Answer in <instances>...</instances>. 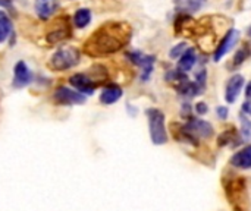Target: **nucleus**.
Returning a JSON list of instances; mask_svg holds the SVG:
<instances>
[{"mask_svg": "<svg viewBox=\"0 0 251 211\" xmlns=\"http://www.w3.org/2000/svg\"><path fill=\"white\" fill-rule=\"evenodd\" d=\"M201 3L203 0H175V4L178 10H181V13L196 12L201 7Z\"/></svg>", "mask_w": 251, "mask_h": 211, "instance_id": "obj_19", "label": "nucleus"}, {"mask_svg": "<svg viewBox=\"0 0 251 211\" xmlns=\"http://www.w3.org/2000/svg\"><path fill=\"white\" fill-rule=\"evenodd\" d=\"M81 60V51L76 47H62L53 53L49 66L56 72H63L75 68Z\"/></svg>", "mask_w": 251, "mask_h": 211, "instance_id": "obj_3", "label": "nucleus"}, {"mask_svg": "<svg viewBox=\"0 0 251 211\" xmlns=\"http://www.w3.org/2000/svg\"><path fill=\"white\" fill-rule=\"evenodd\" d=\"M243 87H244V76L240 75V73L232 75V76L228 79L226 87H225V100H226L229 104L235 103V100L238 98V95H240Z\"/></svg>", "mask_w": 251, "mask_h": 211, "instance_id": "obj_10", "label": "nucleus"}, {"mask_svg": "<svg viewBox=\"0 0 251 211\" xmlns=\"http://www.w3.org/2000/svg\"><path fill=\"white\" fill-rule=\"evenodd\" d=\"M126 59L141 69V75H140L141 82H147L150 79L151 73H153L156 57L151 56V54H144L143 51L134 50V51L126 53Z\"/></svg>", "mask_w": 251, "mask_h": 211, "instance_id": "obj_4", "label": "nucleus"}, {"mask_svg": "<svg viewBox=\"0 0 251 211\" xmlns=\"http://www.w3.org/2000/svg\"><path fill=\"white\" fill-rule=\"evenodd\" d=\"M3 16H6V13H4V12H3V10L0 9V18H3Z\"/></svg>", "mask_w": 251, "mask_h": 211, "instance_id": "obj_29", "label": "nucleus"}, {"mask_svg": "<svg viewBox=\"0 0 251 211\" xmlns=\"http://www.w3.org/2000/svg\"><path fill=\"white\" fill-rule=\"evenodd\" d=\"M240 31L238 29H229L228 32H226V35L222 38V41L216 46V50H215V53H213V60L215 62H219V60H222V57L225 56V54H228V51H231V48L238 43V40H240Z\"/></svg>", "mask_w": 251, "mask_h": 211, "instance_id": "obj_8", "label": "nucleus"}, {"mask_svg": "<svg viewBox=\"0 0 251 211\" xmlns=\"http://www.w3.org/2000/svg\"><path fill=\"white\" fill-rule=\"evenodd\" d=\"M146 116L149 120V129H150V138L154 145H165L169 140L168 131H166V119L160 109L150 107L146 110Z\"/></svg>", "mask_w": 251, "mask_h": 211, "instance_id": "obj_2", "label": "nucleus"}, {"mask_svg": "<svg viewBox=\"0 0 251 211\" xmlns=\"http://www.w3.org/2000/svg\"><path fill=\"white\" fill-rule=\"evenodd\" d=\"M240 119H241V128H240L241 137H243L246 141H251V120L244 115V113L240 116Z\"/></svg>", "mask_w": 251, "mask_h": 211, "instance_id": "obj_22", "label": "nucleus"}, {"mask_svg": "<svg viewBox=\"0 0 251 211\" xmlns=\"http://www.w3.org/2000/svg\"><path fill=\"white\" fill-rule=\"evenodd\" d=\"M229 163H231V166H234L237 169H243V170L251 169V145H247V147L241 148L240 151H237L231 157Z\"/></svg>", "mask_w": 251, "mask_h": 211, "instance_id": "obj_14", "label": "nucleus"}, {"mask_svg": "<svg viewBox=\"0 0 251 211\" xmlns=\"http://www.w3.org/2000/svg\"><path fill=\"white\" fill-rule=\"evenodd\" d=\"M91 22V10L87 7H81L74 15V25L76 28H85Z\"/></svg>", "mask_w": 251, "mask_h": 211, "instance_id": "obj_18", "label": "nucleus"}, {"mask_svg": "<svg viewBox=\"0 0 251 211\" xmlns=\"http://www.w3.org/2000/svg\"><path fill=\"white\" fill-rule=\"evenodd\" d=\"M12 32V22L7 16L0 18V43L6 41V38Z\"/></svg>", "mask_w": 251, "mask_h": 211, "instance_id": "obj_21", "label": "nucleus"}, {"mask_svg": "<svg viewBox=\"0 0 251 211\" xmlns=\"http://www.w3.org/2000/svg\"><path fill=\"white\" fill-rule=\"evenodd\" d=\"M124 91L122 88L118 85V84H107L103 90H101V94H100V103L101 104H106V106H110L116 101L121 100Z\"/></svg>", "mask_w": 251, "mask_h": 211, "instance_id": "obj_11", "label": "nucleus"}, {"mask_svg": "<svg viewBox=\"0 0 251 211\" xmlns=\"http://www.w3.org/2000/svg\"><path fill=\"white\" fill-rule=\"evenodd\" d=\"M226 191V197H229L231 203L234 204L235 201H241L244 198V192H246V182L243 179H231L225 188Z\"/></svg>", "mask_w": 251, "mask_h": 211, "instance_id": "obj_12", "label": "nucleus"}, {"mask_svg": "<svg viewBox=\"0 0 251 211\" xmlns=\"http://www.w3.org/2000/svg\"><path fill=\"white\" fill-rule=\"evenodd\" d=\"M187 43L185 41H181L179 44H176L175 47H172V50L169 51V56L172 57V59H179L185 51H187Z\"/></svg>", "mask_w": 251, "mask_h": 211, "instance_id": "obj_23", "label": "nucleus"}, {"mask_svg": "<svg viewBox=\"0 0 251 211\" xmlns=\"http://www.w3.org/2000/svg\"><path fill=\"white\" fill-rule=\"evenodd\" d=\"M251 54L250 46L244 44L243 47H240V50L235 53L234 59H232V68H238L240 65H243L246 62V59H249V56Z\"/></svg>", "mask_w": 251, "mask_h": 211, "instance_id": "obj_20", "label": "nucleus"}, {"mask_svg": "<svg viewBox=\"0 0 251 211\" xmlns=\"http://www.w3.org/2000/svg\"><path fill=\"white\" fill-rule=\"evenodd\" d=\"M71 85L84 95H93L99 84L88 73H75L69 78Z\"/></svg>", "mask_w": 251, "mask_h": 211, "instance_id": "obj_7", "label": "nucleus"}, {"mask_svg": "<svg viewBox=\"0 0 251 211\" xmlns=\"http://www.w3.org/2000/svg\"><path fill=\"white\" fill-rule=\"evenodd\" d=\"M53 98L57 104L62 106H72V104H84L85 103V95L78 93L76 90L68 88V87H59L54 94Z\"/></svg>", "mask_w": 251, "mask_h": 211, "instance_id": "obj_5", "label": "nucleus"}, {"mask_svg": "<svg viewBox=\"0 0 251 211\" xmlns=\"http://www.w3.org/2000/svg\"><path fill=\"white\" fill-rule=\"evenodd\" d=\"M246 97H247L249 101H251V81L249 82V85L246 87Z\"/></svg>", "mask_w": 251, "mask_h": 211, "instance_id": "obj_27", "label": "nucleus"}, {"mask_svg": "<svg viewBox=\"0 0 251 211\" xmlns=\"http://www.w3.org/2000/svg\"><path fill=\"white\" fill-rule=\"evenodd\" d=\"M247 35H249V37L251 38V26H249V28H247Z\"/></svg>", "mask_w": 251, "mask_h": 211, "instance_id": "obj_28", "label": "nucleus"}, {"mask_svg": "<svg viewBox=\"0 0 251 211\" xmlns=\"http://www.w3.org/2000/svg\"><path fill=\"white\" fill-rule=\"evenodd\" d=\"M194 107H196V112H197L199 116H204V115H207V112H209V106H207L206 103H203V101L197 103Z\"/></svg>", "mask_w": 251, "mask_h": 211, "instance_id": "obj_25", "label": "nucleus"}, {"mask_svg": "<svg viewBox=\"0 0 251 211\" xmlns=\"http://www.w3.org/2000/svg\"><path fill=\"white\" fill-rule=\"evenodd\" d=\"M216 115L221 120H226L228 116H229V109L225 107V106H218L216 107Z\"/></svg>", "mask_w": 251, "mask_h": 211, "instance_id": "obj_24", "label": "nucleus"}, {"mask_svg": "<svg viewBox=\"0 0 251 211\" xmlns=\"http://www.w3.org/2000/svg\"><path fill=\"white\" fill-rule=\"evenodd\" d=\"M241 110H243V113H244L246 116H251V101H246V103L243 104Z\"/></svg>", "mask_w": 251, "mask_h": 211, "instance_id": "obj_26", "label": "nucleus"}, {"mask_svg": "<svg viewBox=\"0 0 251 211\" xmlns=\"http://www.w3.org/2000/svg\"><path fill=\"white\" fill-rule=\"evenodd\" d=\"M238 141H240V134L237 132L235 128H231V129H225L219 138H218V144L221 147H225V145H238ZM241 142V141H240Z\"/></svg>", "mask_w": 251, "mask_h": 211, "instance_id": "obj_17", "label": "nucleus"}, {"mask_svg": "<svg viewBox=\"0 0 251 211\" xmlns=\"http://www.w3.org/2000/svg\"><path fill=\"white\" fill-rule=\"evenodd\" d=\"M196 63H197V53H196V50L193 47H188L187 51L178 60V70L187 73L194 68Z\"/></svg>", "mask_w": 251, "mask_h": 211, "instance_id": "obj_15", "label": "nucleus"}, {"mask_svg": "<svg viewBox=\"0 0 251 211\" xmlns=\"http://www.w3.org/2000/svg\"><path fill=\"white\" fill-rule=\"evenodd\" d=\"M34 79V75L31 72V69L28 68V65L24 60L16 62L15 68H13V87L15 88H25L26 85H29Z\"/></svg>", "mask_w": 251, "mask_h": 211, "instance_id": "obj_9", "label": "nucleus"}, {"mask_svg": "<svg viewBox=\"0 0 251 211\" xmlns=\"http://www.w3.org/2000/svg\"><path fill=\"white\" fill-rule=\"evenodd\" d=\"M71 34H72L71 28H69L66 23H63L62 26H59V28L50 31V32L46 35V40H47V43H50V44H57V43H60V41H65V40L71 38Z\"/></svg>", "mask_w": 251, "mask_h": 211, "instance_id": "obj_16", "label": "nucleus"}, {"mask_svg": "<svg viewBox=\"0 0 251 211\" xmlns=\"http://www.w3.org/2000/svg\"><path fill=\"white\" fill-rule=\"evenodd\" d=\"M185 126L197 140H209L213 137V126L207 120L191 116L188 122L185 123Z\"/></svg>", "mask_w": 251, "mask_h": 211, "instance_id": "obj_6", "label": "nucleus"}, {"mask_svg": "<svg viewBox=\"0 0 251 211\" xmlns=\"http://www.w3.org/2000/svg\"><path fill=\"white\" fill-rule=\"evenodd\" d=\"M34 7H35L37 16L41 21H47L54 13V10L59 7V3L56 0H35Z\"/></svg>", "mask_w": 251, "mask_h": 211, "instance_id": "obj_13", "label": "nucleus"}, {"mask_svg": "<svg viewBox=\"0 0 251 211\" xmlns=\"http://www.w3.org/2000/svg\"><path fill=\"white\" fill-rule=\"evenodd\" d=\"M132 35L126 22H106L99 26L84 43V53L91 57L109 56L125 47Z\"/></svg>", "mask_w": 251, "mask_h": 211, "instance_id": "obj_1", "label": "nucleus"}]
</instances>
